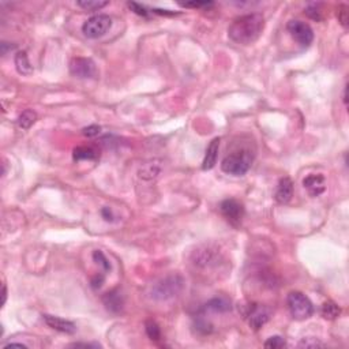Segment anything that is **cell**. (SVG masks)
Listing matches in <instances>:
<instances>
[{
	"instance_id": "31",
	"label": "cell",
	"mask_w": 349,
	"mask_h": 349,
	"mask_svg": "<svg viewBox=\"0 0 349 349\" xmlns=\"http://www.w3.org/2000/svg\"><path fill=\"white\" fill-rule=\"evenodd\" d=\"M347 10H348V7L345 6V4L340 6V8H338V19H340V22H341L343 26L348 25V11Z\"/></svg>"
},
{
	"instance_id": "26",
	"label": "cell",
	"mask_w": 349,
	"mask_h": 349,
	"mask_svg": "<svg viewBox=\"0 0 349 349\" xmlns=\"http://www.w3.org/2000/svg\"><path fill=\"white\" fill-rule=\"evenodd\" d=\"M263 347L270 349L284 348V347H287V343H285V340H284L282 337H280V336H273V337L266 340L265 344H263Z\"/></svg>"
},
{
	"instance_id": "20",
	"label": "cell",
	"mask_w": 349,
	"mask_h": 349,
	"mask_svg": "<svg viewBox=\"0 0 349 349\" xmlns=\"http://www.w3.org/2000/svg\"><path fill=\"white\" fill-rule=\"evenodd\" d=\"M109 4V1H101V0H81L77 1V6L84 8L85 11H98L102 7Z\"/></svg>"
},
{
	"instance_id": "5",
	"label": "cell",
	"mask_w": 349,
	"mask_h": 349,
	"mask_svg": "<svg viewBox=\"0 0 349 349\" xmlns=\"http://www.w3.org/2000/svg\"><path fill=\"white\" fill-rule=\"evenodd\" d=\"M112 28V18L107 14H97L85 21L82 25V33L87 39H100Z\"/></svg>"
},
{
	"instance_id": "10",
	"label": "cell",
	"mask_w": 349,
	"mask_h": 349,
	"mask_svg": "<svg viewBox=\"0 0 349 349\" xmlns=\"http://www.w3.org/2000/svg\"><path fill=\"white\" fill-rule=\"evenodd\" d=\"M248 316V323L250 326L253 327L254 330H259L261 327L265 325L266 322L269 321L270 318V312L269 310L263 307V305H259V304H253L248 312L246 314Z\"/></svg>"
},
{
	"instance_id": "35",
	"label": "cell",
	"mask_w": 349,
	"mask_h": 349,
	"mask_svg": "<svg viewBox=\"0 0 349 349\" xmlns=\"http://www.w3.org/2000/svg\"><path fill=\"white\" fill-rule=\"evenodd\" d=\"M104 278H105V273H100V274H97L94 278H91V287L94 288V289H97V288H100L102 285V282H104Z\"/></svg>"
},
{
	"instance_id": "1",
	"label": "cell",
	"mask_w": 349,
	"mask_h": 349,
	"mask_svg": "<svg viewBox=\"0 0 349 349\" xmlns=\"http://www.w3.org/2000/svg\"><path fill=\"white\" fill-rule=\"evenodd\" d=\"M265 29V18L254 12L236 18L228 28L229 39L239 45H251L261 37Z\"/></svg>"
},
{
	"instance_id": "11",
	"label": "cell",
	"mask_w": 349,
	"mask_h": 349,
	"mask_svg": "<svg viewBox=\"0 0 349 349\" xmlns=\"http://www.w3.org/2000/svg\"><path fill=\"white\" fill-rule=\"evenodd\" d=\"M43 319L45 322L48 326L56 330V332L66 333V334H74L77 332V326L75 323H73L71 321L67 319H63L60 316L49 315V314H43Z\"/></svg>"
},
{
	"instance_id": "18",
	"label": "cell",
	"mask_w": 349,
	"mask_h": 349,
	"mask_svg": "<svg viewBox=\"0 0 349 349\" xmlns=\"http://www.w3.org/2000/svg\"><path fill=\"white\" fill-rule=\"evenodd\" d=\"M15 67H17V71L22 75H30L33 74V66L32 63L29 60L28 53L25 51L18 52L15 55Z\"/></svg>"
},
{
	"instance_id": "7",
	"label": "cell",
	"mask_w": 349,
	"mask_h": 349,
	"mask_svg": "<svg viewBox=\"0 0 349 349\" xmlns=\"http://www.w3.org/2000/svg\"><path fill=\"white\" fill-rule=\"evenodd\" d=\"M70 73L81 79L96 78L98 75L96 63L89 57H73L70 62Z\"/></svg>"
},
{
	"instance_id": "12",
	"label": "cell",
	"mask_w": 349,
	"mask_h": 349,
	"mask_svg": "<svg viewBox=\"0 0 349 349\" xmlns=\"http://www.w3.org/2000/svg\"><path fill=\"white\" fill-rule=\"evenodd\" d=\"M303 187L311 197H319L326 190V180L322 174H308L303 179Z\"/></svg>"
},
{
	"instance_id": "9",
	"label": "cell",
	"mask_w": 349,
	"mask_h": 349,
	"mask_svg": "<svg viewBox=\"0 0 349 349\" xmlns=\"http://www.w3.org/2000/svg\"><path fill=\"white\" fill-rule=\"evenodd\" d=\"M221 255L220 253L212 247H203L198 248L197 251L192 255V262L194 265L202 269H210V267H216L220 265Z\"/></svg>"
},
{
	"instance_id": "16",
	"label": "cell",
	"mask_w": 349,
	"mask_h": 349,
	"mask_svg": "<svg viewBox=\"0 0 349 349\" xmlns=\"http://www.w3.org/2000/svg\"><path fill=\"white\" fill-rule=\"evenodd\" d=\"M104 304L107 305V308L112 312H119L122 311L124 304V299L122 293L119 291H112V292L105 293L104 296Z\"/></svg>"
},
{
	"instance_id": "29",
	"label": "cell",
	"mask_w": 349,
	"mask_h": 349,
	"mask_svg": "<svg viewBox=\"0 0 349 349\" xmlns=\"http://www.w3.org/2000/svg\"><path fill=\"white\" fill-rule=\"evenodd\" d=\"M100 132H101V127L97 126V124H91V126H87V127H85V129L82 130V134H84L85 136H87V138H94V136L98 135Z\"/></svg>"
},
{
	"instance_id": "34",
	"label": "cell",
	"mask_w": 349,
	"mask_h": 349,
	"mask_svg": "<svg viewBox=\"0 0 349 349\" xmlns=\"http://www.w3.org/2000/svg\"><path fill=\"white\" fill-rule=\"evenodd\" d=\"M70 348H101L100 344H86V343H74L68 345Z\"/></svg>"
},
{
	"instance_id": "36",
	"label": "cell",
	"mask_w": 349,
	"mask_h": 349,
	"mask_svg": "<svg viewBox=\"0 0 349 349\" xmlns=\"http://www.w3.org/2000/svg\"><path fill=\"white\" fill-rule=\"evenodd\" d=\"M11 347H19V348H26V345L22 343H10V344H6L4 345V349H8L11 348Z\"/></svg>"
},
{
	"instance_id": "4",
	"label": "cell",
	"mask_w": 349,
	"mask_h": 349,
	"mask_svg": "<svg viewBox=\"0 0 349 349\" xmlns=\"http://www.w3.org/2000/svg\"><path fill=\"white\" fill-rule=\"evenodd\" d=\"M288 308L291 311V315L296 321L308 319L314 314V304L304 293L299 291H293L288 295L287 298Z\"/></svg>"
},
{
	"instance_id": "2",
	"label": "cell",
	"mask_w": 349,
	"mask_h": 349,
	"mask_svg": "<svg viewBox=\"0 0 349 349\" xmlns=\"http://www.w3.org/2000/svg\"><path fill=\"white\" fill-rule=\"evenodd\" d=\"M254 154L250 149L242 147L231 152L221 163V171L231 176H243L251 168L254 161Z\"/></svg>"
},
{
	"instance_id": "32",
	"label": "cell",
	"mask_w": 349,
	"mask_h": 349,
	"mask_svg": "<svg viewBox=\"0 0 349 349\" xmlns=\"http://www.w3.org/2000/svg\"><path fill=\"white\" fill-rule=\"evenodd\" d=\"M101 217L108 222H115L116 221V216L113 214L111 208H102L101 209Z\"/></svg>"
},
{
	"instance_id": "6",
	"label": "cell",
	"mask_w": 349,
	"mask_h": 349,
	"mask_svg": "<svg viewBox=\"0 0 349 349\" xmlns=\"http://www.w3.org/2000/svg\"><path fill=\"white\" fill-rule=\"evenodd\" d=\"M287 29L299 45L307 48L314 41V32H312V29H311L308 23L303 22V21H298V19H293V21L288 22Z\"/></svg>"
},
{
	"instance_id": "30",
	"label": "cell",
	"mask_w": 349,
	"mask_h": 349,
	"mask_svg": "<svg viewBox=\"0 0 349 349\" xmlns=\"http://www.w3.org/2000/svg\"><path fill=\"white\" fill-rule=\"evenodd\" d=\"M129 7L132 11L135 12V14L141 15V17H147V14H149V10H147L146 7L142 6L139 3H135V1H130Z\"/></svg>"
},
{
	"instance_id": "19",
	"label": "cell",
	"mask_w": 349,
	"mask_h": 349,
	"mask_svg": "<svg viewBox=\"0 0 349 349\" xmlns=\"http://www.w3.org/2000/svg\"><path fill=\"white\" fill-rule=\"evenodd\" d=\"M37 120V113L33 109H25L19 116H18V127L22 130H29Z\"/></svg>"
},
{
	"instance_id": "22",
	"label": "cell",
	"mask_w": 349,
	"mask_h": 349,
	"mask_svg": "<svg viewBox=\"0 0 349 349\" xmlns=\"http://www.w3.org/2000/svg\"><path fill=\"white\" fill-rule=\"evenodd\" d=\"M158 174H160V168L153 165V164H147L143 168L139 169V172H138L139 177L145 179V180H152L154 177H157Z\"/></svg>"
},
{
	"instance_id": "23",
	"label": "cell",
	"mask_w": 349,
	"mask_h": 349,
	"mask_svg": "<svg viewBox=\"0 0 349 349\" xmlns=\"http://www.w3.org/2000/svg\"><path fill=\"white\" fill-rule=\"evenodd\" d=\"M145 330H146L147 337L150 338L152 341H160L161 340V330H160V326L154 321H146Z\"/></svg>"
},
{
	"instance_id": "24",
	"label": "cell",
	"mask_w": 349,
	"mask_h": 349,
	"mask_svg": "<svg viewBox=\"0 0 349 349\" xmlns=\"http://www.w3.org/2000/svg\"><path fill=\"white\" fill-rule=\"evenodd\" d=\"M195 329H197V332L199 334L206 336V334H210V333L213 332V325L206 321L202 315H199L197 318V321H195Z\"/></svg>"
},
{
	"instance_id": "8",
	"label": "cell",
	"mask_w": 349,
	"mask_h": 349,
	"mask_svg": "<svg viewBox=\"0 0 349 349\" xmlns=\"http://www.w3.org/2000/svg\"><path fill=\"white\" fill-rule=\"evenodd\" d=\"M220 212L226 220L235 226H239L242 224L243 217L246 213L244 205L242 202H239L237 199H233V198H229V199H225V201L221 202Z\"/></svg>"
},
{
	"instance_id": "21",
	"label": "cell",
	"mask_w": 349,
	"mask_h": 349,
	"mask_svg": "<svg viewBox=\"0 0 349 349\" xmlns=\"http://www.w3.org/2000/svg\"><path fill=\"white\" fill-rule=\"evenodd\" d=\"M322 315L326 319H336L340 314H341V308L338 307L337 304L333 302H327L322 305Z\"/></svg>"
},
{
	"instance_id": "17",
	"label": "cell",
	"mask_w": 349,
	"mask_h": 349,
	"mask_svg": "<svg viewBox=\"0 0 349 349\" xmlns=\"http://www.w3.org/2000/svg\"><path fill=\"white\" fill-rule=\"evenodd\" d=\"M100 157V153L97 149L91 146H78L73 150L74 161H84V160H97Z\"/></svg>"
},
{
	"instance_id": "15",
	"label": "cell",
	"mask_w": 349,
	"mask_h": 349,
	"mask_svg": "<svg viewBox=\"0 0 349 349\" xmlns=\"http://www.w3.org/2000/svg\"><path fill=\"white\" fill-rule=\"evenodd\" d=\"M231 308H232V303L229 299L224 298V296H217V298H213L212 300H209L208 303L205 304L203 311H212V312H220V314H224V312L231 311Z\"/></svg>"
},
{
	"instance_id": "25",
	"label": "cell",
	"mask_w": 349,
	"mask_h": 349,
	"mask_svg": "<svg viewBox=\"0 0 349 349\" xmlns=\"http://www.w3.org/2000/svg\"><path fill=\"white\" fill-rule=\"evenodd\" d=\"M93 261H94L98 266H101L102 271H111V269H112V266L109 263L107 257H105L104 253L100 251V250H96V251L93 253Z\"/></svg>"
},
{
	"instance_id": "14",
	"label": "cell",
	"mask_w": 349,
	"mask_h": 349,
	"mask_svg": "<svg viewBox=\"0 0 349 349\" xmlns=\"http://www.w3.org/2000/svg\"><path fill=\"white\" fill-rule=\"evenodd\" d=\"M293 197V183L289 177H282L281 180L278 181L277 186L276 194L274 198L278 203H288Z\"/></svg>"
},
{
	"instance_id": "13",
	"label": "cell",
	"mask_w": 349,
	"mask_h": 349,
	"mask_svg": "<svg viewBox=\"0 0 349 349\" xmlns=\"http://www.w3.org/2000/svg\"><path fill=\"white\" fill-rule=\"evenodd\" d=\"M218 150H220V138H214L209 143L206 153H205V158H203L202 163L203 171H210L214 168V165L217 164V158H218Z\"/></svg>"
},
{
	"instance_id": "37",
	"label": "cell",
	"mask_w": 349,
	"mask_h": 349,
	"mask_svg": "<svg viewBox=\"0 0 349 349\" xmlns=\"http://www.w3.org/2000/svg\"><path fill=\"white\" fill-rule=\"evenodd\" d=\"M6 300H7V288L6 285L3 284V304L6 303Z\"/></svg>"
},
{
	"instance_id": "27",
	"label": "cell",
	"mask_w": 349,
	"mask_h": 349,
	"mask_svg": "<svg viewBox=\"0 0 349 349\" xmlns=\"http://www.w3.org/2000/svg\"><path fill=\"white\" fill-rule=\"evenodd\" d=\"M299 347L300 348H322V347H325V344L321 343L316 338H303L299 343Z\"/></svg>"
},
{
	"instance_id": "3",
	"label": "cell",
	"mask_w": 349,
	"mask_h": 349,
	"mask_svg": "<svg viewBox=\"0 0 349 349\" xmlns=\"http://www.w3.org/2000/svg\"><path fill=\"white\" fill-rule=\"evenodd\" d=\"M184 288V278L180 274H169L157 282H154L150 289V298L157 302H167L176 298Z\"/></svg>"
},
{
	"instance_id": "28",
	"label": "cell",
	"mask_w": 349,
	"mask_h": 349,
	"mask_svg": "<svg viewBox=\"0 0 349 349\" xmlns=\"http://www.w3.org/2000/svg\"><path fill=\"white\" fill-rule=\"evenodd\" d=\"M321 4H310L305 8V14L310 18H312L314 21H321L322 19V11L319 10Z\"/></svg>"
},
{
	"instance_id": "33",
	"label": "cell",
	"mask_w": 349,
	"mask_h": 349,
	"mask_svg": "<svg viewBox=\"0 0 349 349\" xmlns=\"http://www.w3.org/2000/svg\"><path fill=\"white\" fill-rule=\"evenodd\" d=\"M212 4H213L212 1H191V3H184V4H181V6L187 7V8H190V7H194V8H201V7L212 6Z\"/></svg>"
}]
</instances>
